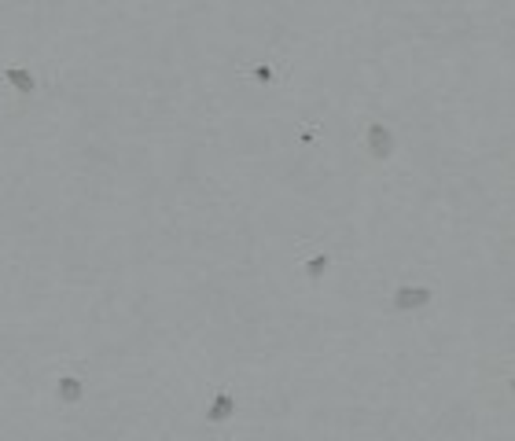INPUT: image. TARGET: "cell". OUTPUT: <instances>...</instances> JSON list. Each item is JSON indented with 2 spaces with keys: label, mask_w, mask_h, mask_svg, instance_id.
<instances>
[{
  "label": "cell",
  "mask_w": 515,
  "mask_h": 441,
  "mask_svg": "<svg viewBox=\"0 0 515 441\" xmlns=\"http://www.w3.org/2000/svg\"><path fill=\"white\" fill-rule=\"evenodd\" d=\"M364 147H368V154L376 162H386L394 154V147H398V140H394V132H391V125H383V122H372L368 129H364Z\"/></svg>",
  "instance_id": "cell-1"
},
{
  "label": "cell",
  "mask_w": 515,
  "mask_h": 441,
  "mask_svg": "<svg viewBox=\"0 0 515 441\" xmlns=\"http://www.w3.org/2000/svg\"><path fill=\"white\" fill-rule=\"evenodd\" d=\"M431 287H416V283H405V287H398L394 291V298H391V309L394 313H416V309H423V305H431Z\"/></svg>",
  "instance_id": "cell-2"
},
{
  "label": "cell",
  "mask_w": 515,
  "mask_h": 441,
  "mask_svg": "<svg viewBox=\"0 0 515 441\" xmlns=\"http://www.w3.org/2000/svg\"><path fill=\"white\" fill-rule=\"evenodd\" d=\"M328 265H331V254H317V257H309V261H306V276H309V280H320Z\"/></svg>",
  "instance_id": "cell-6"
},
{
  "label": "cell",
  "mask_w": 515,
  "mask_h": 441,
  "mask_svg": "<svg viewBox=\"0 0 515 441\" xmlns=\"http://www.w3.org/2000/svg\"><path fill=\"white\" fill-rule=\"evenodd\" d=\"M272 78H276V70H272L269 63H262V66L254 70V81H262V85H272Z\"/></svg>",
  "instance_id": "cell-7"
},
{
  "label": "cell",
  "mask_w": 515,
  "mask_h": 441,
  "mask_svg": "<svg viewBox=\"0 0 515 441\" xmlns=\"http://www.w3.org/2000/svg\"><path fill=\"white\" fill-rule=\"evenodd\" d=\"M4 81H8L11 88H18L23 96L37 92V78H33L30 70H23V66H8V70H4Z\"/></svg>",
  "instance_id": "cell-4"
},
{
  "label": "cell",
  "mask_w": 515,
  "mask_h": 441,
  "mask_svg": "<svg viewBox=\"0 0 515 441\" xmlns=\"http://www.w3.org/2000/svg\"><path fill=\"white\" fill-rule=\"evenodd\" d=\"M232 415H235V397L232 393H218L210 401V408H206L210 423H225V419H232Z\"/></svg>",
  "instance_id": "cell-3"
},
{
  "label": "cell",
  "mask_w": 515,
  "mask_h": 441,
  "mask_svg": "<svg viewBox=\"0 0 515 441\" xmlns=\"http://www.w3.org/2000/svg\"><path fill=\"white\" fill-rule=\"evenodd\" d=\"M59 397H63V401H81V383L74 379V375H63V379H59Z\"/></svg>",
  "instance_id": "cell-5"
}]
</instances>
